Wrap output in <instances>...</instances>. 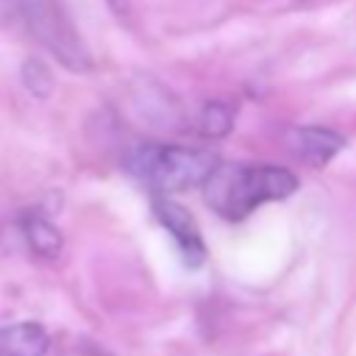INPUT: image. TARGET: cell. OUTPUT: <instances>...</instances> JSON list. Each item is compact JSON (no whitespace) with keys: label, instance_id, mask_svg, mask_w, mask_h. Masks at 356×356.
Listing matches in <instances>:
<instances>
[{"label":"cell","instance_id":"obj_2","mask_svg":"<svg viewBox=\"0 0 356 356\" xmlns=\"http://www.w3.org/2000/svg\"><path fill=\"white\" fill-rule=\"evenodd\" d=\"M217 164L220 161L211 150L167 142H139L128 153V170L159 192H184L192 186H203Z\"/></svg>","mask_w":356,"mask_h":356},{"label":"cell","instance_id":"obj_10","mask_svg":"<svg viewBox=\"0 0 356 356\" xmlns=\"http://www.w3.org/2000/svg\"><path fill=\"white\" fill-rule=\"evenodd\" d=\"M106 3H108L111 8H117L120 14H125V11H128V0H106Z\"/></svg>","mask_w":356,"mask_h":356},{"label":"cell","instance_id":"obj_6","mask_svg":"<svg viewBox=\"0 0 356 356\" xmlns=\"http://www.w3.org/2000/svg\"><path fill=\"white\" fill-rule=\"evenodd\" d=\"M50 337L39 323H14L0 328V356H44Z\"/></svg>","mask_w":356,"mask_h":356},{"label":"cell","instance_id":"obj_11","mask_svg":"<svg viewBox=\"0 0 356 356\" xmlns=\"http://www.w3.org/2000/svg\"><path fill=\"white\" fill-rule=\"evenodd\" d=\"M300 3H312V0H300Z\"/></svg>","mask_w":356,"mask_h":356},{"label":"cell","instance_id":"obj_8","mask_svg":"<svg viewBox=\"0 0 356 356\" xmlns=\"http://www.w3.org/2000/svg\"><path fill=\"white\" fill-rule=\"evenodd\" d=\"M234 128V106L225 100H211L200 108L197 114V131L209 139H220L225 134H231Z\"/></svg>","mask_w":356,"mask_h":356},{"label":"cell","instance_id":"obj_7","mask_svg":"<svg viewBox=\"0 0 356 356\" xmlns=\"http://www.w3.org/2000/svg\"><path fill=\"white\" fill-rule=\"evenodd\" d=\"M19 228H22V236H25L28 248H31L36 256H42V259H56V256L61 253V245H64L61 231H58L47 217H42V214H36V211H28V214H22Z\"/></svg>","mask_w":356,"mask_h":356},{"label":"cell","instance_id":"obj_9","mask_svg":"<svg viewBox=\"0 0 356 356\" xmlns=\"http://www.w3.org/2000/svg\"><path fill=\"white\" fill-rule=\"evenodd\" d=\"M22 81H25V86H28L36 97H47L50 89H53L50 70H47L42 61H36V58L25 61V67H22Z\"/></svg>","mask_w":356,"mask_h":356},{"label":"cell","instance_id":"obj_4","mask_svg":"<svg viewBox=\"0 0 356 356\" xmlns=\"http://www.w3.org/2000/svg\"><path fill=\"white\" fill-rule=\"evenodd\" d=\"M153 214L164 225V231L175 239V245L184 256V264L200 267L206 261V242H203L197 220L181 203H175L170 197H153Z\"/></svg>","mask_w":356,"mask_h":356},{"label":"cell","instance_id":"obj_3","mask_svg":"<svg viewBox=\"0 0 356 356\" xmlns=\"http://www.w3.org/2000/svg\"><path fill=\"white\" fill-rule=\"evenodd\" d=\"M0 14L8 22L19 25L28 36H33L44 50H50L67 70L86 72L92 67V56L78 36V28L64 14V8L53 0H0Z\"/></svg>","mask_w":356,"mask_h":356},{"label":"cell","instance_id":"obj_1","mask_svg":"<svg viewBox=\"0 0 356 356\" xmlns=\"http://www.w3.org/2000/svg\"><path fill=\"white\" fill-rule=\"evenodd\" d=\"M298 189V175L267 161L217 164L203 184V197L222 220H245L261 203L284 200Z\"/></svg>","mask_w":356,"mask_h":356},{"label":"cell","instance_id":"obj_5","mask_svg":"<svg viewBox=\"0 0 356 356\" xmlns=\"http://www.w3.org/2000/svg\"><path fill=\"white\" fill-rule=\"evenodd\" d=\"M289 147L303 164L320 170L345 147V136L339 131H334V128L303 125V128H292L289 131Z\"/></svg>","mask_w":356,"mask_h":356}]
</instances>
